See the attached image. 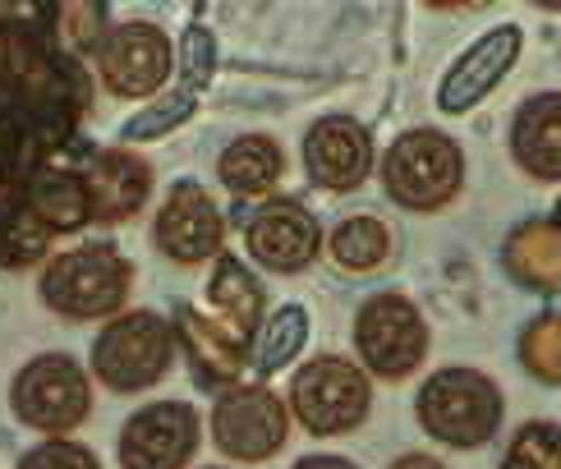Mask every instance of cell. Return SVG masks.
<instances>
[{
	"instance_id": "6da1fadb",
	"label": "cell",
	"mask_w": 561,
	"mask_h": 469,
	"mask_svg": "<svg viewBox=\"0 0 561 469\" xmlns=\"http://www.w3.org/2000/svg\"><path fill=\"white\" fill-rule=\"evenodd\" d=\"M180 364V341L175 322L161 318L157 309H125L98 327V341L88 350V373L92 382L111 396H134L152 391L171 378Z\"/></svg>"
},
{
	"instance_id": "7a4b0ae2",
	"label": "cell",
	"mask_w": 561,
	"mask_h": 469,
	"mask_svg": "<svg viewBox=\"0 0 561 469\" xmlns=\"http://www.w3.org/2000/svg\"><path fill=\"white\" fill-rule=\"evenodd\" d=\"M414 419L433 442L451 451H479L502 433L506 396L483 368H437L414 391Z\"/></svg>"
},
{
	"instance_id": "3957f363",
	"label": "cell",
	"mask_w": 561,
	"mask_h": 469,
	"mask_svg": "<svg viewBox=\"0 0 561 469\" xmlns=\"http://www.w3.org/2000/svg\"><path fill=\"white\" fill-rule=\"evenodd\" d=\"M134 263L115 244H79L46 258L37 276L42 304L65 322H111L125 313Z\"/></svg>"
},
{
	"instance_id": "277c9868",
	"label": "cell",
	"mask_w": 561,
	"mask_h": 469,
	"mask_svg": "<svg viewBox=\"0 0 561 469\" xmlns=\"http://www.w3.org/2000/svg\"><path fill=\"white\" fill-rule=\"evenodd\" d=\"M382 190L405 213H442L465 190V148L442 129H405L378 161Z\"/></svg>"
},
{
	"instance_id": "5b68a950",
	"label": "cell",
	"mask_w": 561,
	"mask_h": 469,
	"mask_svg": "<svg viewBox=\"0 0 561 469\" xmlns=\"http://www.w3.org/2000/svg\"><path fill=\"white\" fill-rule=\"evenodd\" d=\"M286 405H290V419L309 437L355 433L373 414V378L359 368V359L313 355L309 364L295 368Z\"/></svg>"
},
{
	"instance_id": "8992f818",
	"label": "cell",
	"mask_w": 561,
	"mask_h": 469,
	"mask_svg": "<svg viewBox=\"0 0 561 469\" xmlns=\"http://www.w3.org/2000/svg\"><path fill=\"white\" fill-rule=\"evenodd\" d=\"M350 332H355L359 368L368 378H382V382L414 378L428 359V345H433L424 309L401 290L368 295L355 309V327H350Z\"/></svg>"
},
{
	"instance_id": "52a82bcc",
	"label": "cell",
	"mask_w": 561,
	"mask_h": 469,
	"mask_svg": "<svg viewBox=\"0 0 561 469\" xmlns=\"http://www.w3.org/2000/svg\"><path fill=\"white\" fill-rule=\"evenodd\" d=\"M10 410L42 437H69L92 414V373L65 350L33 355L10 382Z\"/></svg>"
},
{
	"instance_id": "ba28073f",
	"label": "cell",
	"mask_w": 561,
	"mask_h": 469,
	"mask_svg": "<svg viewBox=\"0 0 561 469\" xmlns=\"http://www.w3.org/2000/svg\"><path fill=\"white\" fill-rule=\"evenodd\" d=\"M290 405L280 401V391L267 382H240L217 396L213 414H207V437L213 447L236 460V465H267L286 451L290 442Z\"/></svg>"
},
{
	"instance_id": "9c48e42d",
	"label": "cell",
	"mask_w": 561,
	"mask_h": 469,
	"mask_svg": "<svg viewBox=\"0 0 561 469\" xmlns=\"http://www.w3.org/2000/svg\"><path fill=\"white\" fill-rule=\"evenodd\" d=\"M92 60H98V83L121 102H152L180 69L171 33L152 19L111 23V33Z\"/></svg>"
},
{
	"instance_id": "30bf717a",
	"label": "cell",
	"mask_w": 561,
	"mask_h": 469,
	"mask_svg": "<svg viewBox=\"0 0 561 469\" xmlns=\"http://www.w3.org/2000/svg\"><path fill=\"white\" fill-rule=\"evenodd\" d=\"M203 447V414L190 401L138 405L115 437L121 469H190Z\"/></svg>"
},
{
	"instance_id": "8fae6325",
	"label": "cell",
	"mask_w": 561,
	"mask_h": 469,
	"mask_svg": "<svg viewBox=\"0 0 561 469\" xmlns=\"http://www.w3.org/2000/svg\"><path fill=\"white\" fill-rule=\"evenodd\" d=\"M244 253L276 276H299L327 253V234L299 198H263L244 217Z\"/></svg>"
},
{
	"instance_id": "7c38bea8",
	"label": "cell",
	"mask_w": 561,
	"mask_h": 469,
	"mask_svg": "<svg viewBox=\"0 0 561 469\" xmlns=\"http://www.w3.org/2000/svg\"><path fill=\"white\" fill-rule=\"evenodd\" d=\"M152 244L175 267H203L226 253V217L198 180H175L152 217Z\"/></svg>"
},
{
	"instance_id": "4fadbf2b",
	"label": "cell",
	"mask_w": 561,
	"mask_h": 469,
	"mask_svg": "<svg viewBox=\"0 0 561 469\" xmlns=\"http://www.w3.org/2000/svg\"><path fill=\"white\" fill-rule=\"evenodd\" d=\"M373 134L355 115H322L304 134V171L327 194H350L373 175Z\"/></svg>"
},
{
	"instance_id": "5bb4252c",
	"label": "cell",
	"mask_w": 561,
	"mask_h": 469,
	"mask_svg": "<svg viewBox=\"0 0 561 469\" xmlns=\"http://www.w3.org/2000/svg\"><path fill=\"white\" fill-rule=\"evenodd\" d=\"M520 42H525V33L516 28V23H497V28H488L474 46H465V56H456L447 79L437 83V111L442 115H465V111H474L483 98H493V92L502 88V79L520 60Z\"/></svg>"
},
{
	"instance_id": "9a60e30c",
	"label": "cell",
	"mask_w": 561,
	"mask_h": 469,
	"mask_svg": "<svg viewBox=\"0 0 561 469\" xmlns=\"http://www.w3.org/2000/svg\"><path fill=\"white\" fill-rule=\"evenodd\" d=\"M175 341H180V359H190L194 382L213 387L217 396L240 387L249 373V341H240L230 327H221L217 318H207L194 304H180L175 309Z\"/></svg>"
},
{
	"instance_id": "2e32d148",
	"label": "cell",
	"mask_w": 561,
	"mask_h": 469,
	"mask_svg": "<svg viewBox=\"0 0 561 469\" xmlns=\"http://www.w3.org/2000/svg\"><path fill=\"white\" fill-rule=\"evenodd\" d=\"M88 194H92V221L121 226L134 221L152 198V161L129 148H106L83 167Z\"/></svg>"
},
{
	"instance_id": "e0dca14e",
	"label": "cell",
	"mask_w": 561,
	"mask_h": 469,
	"mask_svg": "<svg viewBox=\"0 0 561 469\" xmlns=\"http://www.w3.org/2000/svg\"><path fill=\"white\" fill-rule=\"evenodd\" d=\"M506 148L529 180H561V92H539L520 102V111L511 115Z\"/></svg>"
},
{
	"instance_id": "ac0fdd59",
	"label": "cell",
	"mask_w": 561,
	"mask_h": 469,
	"mask_svg": "<svg viewBox=\"0 0 561 469\" xmlns=\"http://www.w3.org/2000/svg\"><path fill=\"white\" fill-rule=\"evenodd\" d=\"M23 203H28V213L51 234L92 226V194H88V180L79 167H56V161L37 167L23 180Z\"/></svg>"
},
{
	"instance_id": "d6986e66",
	"label": "cell",
	"mask_w": 561,
	"mask_h": 469,
	"mask_svg": "<svg viewBox=\"0 0 561 469\" xmlns=\"http://www.w3.org/2000/svg\"><path fill=\"white\" fill-rule=\"evenodd\" d=\"M207 309L221 327H230L240 341L253 345L259 327L267 318V290L236 253H217L213 258V276H207Z\"/></svg>"
},
{
	"instance_id": "ffe728a7",
	"label": "cell",
	"mask_w": 561,
	"mask_h": 469,
	"mask_svg": "<svg viewBox=\"0 0 561 469\" xmlns=\"http://www.w3.org/2000/svg\"><path fill=\"white\" fill-rule=\"evenodd\" d=\"M502 272L520 290L561 295V221H525L506 234Z\"/></svg>"
},
{
	"instance_id": "44dd1931",
	"label": "cell",
	"mask_w": 561,
	"mask_h": 469,
	"mask_svg": "<svg viewBox=\"0 0 561 469\" xmlns=\"http://www.w3.org/2000/svg\"><path fill=\"white\" fill-rule=\"evenodd\" d=\"M280 175H286V148H280L272 134H240V138H230L217 157V180L240 203L272 198Z\"/></svg>"
},
{
	"instance_id": "7402d4cb",
	"label": "cell",
	"mask_w": 561,
	"mask_h": 469,
	"mask_svg": "<svg viewBox=\"0 0 561 469\" xmlns=\"http://www.w3.org/2000/svg\"><path fill=\"white\" fill-rule=\"evenodd\" d=\"M391 244H396L391 226L378 221V217H368V213H359V217H345L332 234H327V258H332L341 272L364 276V272H378L387 263Z\"/></svg>"
},
{
	"instance_id": "603a6c76",
	"label": "cell",
	"mask_w": 561,
	"mask_h": 469,
	"mask_svg": "<svg viewBox=\"0 0 561 469\" xmlns=\"http://www.w3.org/2000/svg\"><path fill=\"white\" fill-rule=\"evenodd\" d=\"M304 341H309V313H304L299 304H280L276 313L263 318L259 336L249 345V368L259 373V378H272V373H280L299 355Z\"/></svg>"
},
{
	"instance_id": "cb8c5ba5",
	"label": "cell",
	"mask_w": 561,
	"mask_h": 469,
	"mask_svg": "<svg viewBox=\"0 0 561 469\" xmlns=\"http://www.w3.org/2000/svg\"><path fill=\"white\" fill-rule=\"evenodd\" d=\"M516 355L529 378H539L543 387H561V313H539L520 327Z\"/></svg>"
},
{
	"instance_id": "d4e9b609",
	"label": "cell",
	"mask_w": 561,
	"mask_h": 469,
	"mask_svg": "<svg viewBox=\"0 0 561 469\" xmlns=\"http://www.w3.org/2000/svg\"><path fill=\"white\" fill-rule=\"evenodd\" d=\"M51 33L69 56H98V46L106 42L111 23H106V5H88V0H69V5H51Z\"/></svg>"
},
{
	"instance_id": "484cf974",
	"label": "cell",
	"mask_w": 561,
	"mask_h": 469,
	"mask_svg": "<svg viewBox=\"0 0 561 469\" xmlns=\"http://www.w3.org/2000/svg\"><path fill=\"white\" fill-rule=\"evenodd\" d=\"M497 469H561V424L552 419H529L511 433Z\"/></svg>"
},
{
	"instance_id": "4316f807",
	"label": "cell",
	"mask_w": 561,
	"mask_h": 469,
	"mask_svg": "<svg viewBox=\"0 0 561 469\" xmlns=\"http://www.w3.org/2000/svg\"><path fill=\"white\" fill-rule=\"evenodd\" d=\"M42 144L28 125V115H23L10 98H0V171H14V175H33L37 167H46Z\"/></svg>"
},
{
	"instance_id": "83f0119b",
	"label": "cell",
	"mask_w": 561,
	"mask_h": 469,
	"mask_svg": "<svg viewBox=\"0 0 561 469\" xmlns=\"http://www.w3.org/2000/svg\"><path fill=\"white\" fill-rule=\"evenodd\" d=\"M56 234L46 230L33 213H28V203L19 207V213L10 217H0V267H33L46 258V249H51Z\"/></svg>"
},
{
	"instance_id": "f1b7e54d",
	"label": "cell",
	"mask_w": 561,
	"mask_h": 469,
	"mask_svg": "<svg viewBox=\"0 0 561 469\" xmlns=\"http://www.w3.org/2000/svg\"><path fill=\"white\" fill-rule=\"evenodd\" d=\"M190 115H194V88H180V92H167V98L148 102V111H138L134 121L121 129V138L125 144H148V138H161L175 125H184Z\"/></svg>"
},
{
	"instance_id": "f546056e",
	"label": "cell",
	"mask_w": 561,
	"mask_h": 469,
	"mask_svg": "<svg viewBox=\"0 0 561 469\" xmlns=\"http://www.w3.org/2000/svg\"><path fill=\"white\" fill-rule=\"evenodd\" d=\"M14 469H102V460L75 437H46L33 451H23Z\"/></svg>"
},
{
	"instance_id": "4dcf8cb0",
	"label": "cell",
	"mask_w": 561,
	"mask_h": 469,
	"mask_svg": "<svg viewBox=\"0 0 561 469\" xmlns=\"http://www.w3.org/2000/svg\"><path fill=\"white\" fill-rule=\"evenodd\" d=\"M213 56H217V42L213 33L203 28V23H194L190 33H184L180 42V69H184V88H203L207 79H213Z\"/></svg>"
},
{
	"instance_id": "1f68e13d",
	"label": "cell",
	"mask_w": 561,
	"mask_h": 469,
	"mask_svg": "<svg viewBox=\"0 0 561 469\" xmlns=\"http://www.w3.org/2000/svg\"><path fill=\"white\" fill-rule=\"evenodd\" d=\"M23 180L28 175H14V171H0V217H10L23 207Z\"/></svg>"
},
{
	"instance_id": "d6a6232c",
	"label": "cell",
	"mask_w": 561,
	"mask_h": 469,
	"mask_svg": "<svg viewBox=\"0 0 561 469\" xmlns=\"http://www.w3.org/2000/svg\"><path fill=\"white\" fill-rule=\"evenodd\" d=\"M290 469H359V465L350 460V456H322L318 451V456H299Z\"/></svg>"
},
{
	"instance_id": "836d02e7",
	"label": "cell",
	"mask_w": 561,
	"mask_h": 469,
	"mask_svg": "<svg viewBox=\"0 0 561 469\" xmlns=\"http://www.w3.org/2000/svg\"><path fill=\"white\" fill-rule=\"evenodd\" d=\"M387 469H447L437 456H428V451H405V456H396Z\"/></svg>"
},
{
	"instance_id": "e575fe53",
	"label": "cell",
	"mask_w": 561,
	"mask_h": 469,
	"mask_svg": "<svg viewBox=\"0 0 561 469\" xmlns=\"http://www.w3.org/2000/svg\"><path fill=\"white\" fill-rule=\"evenodd\" d=\"M203 469H230V465H203Z\"/></svg>"
}]
</instances>
